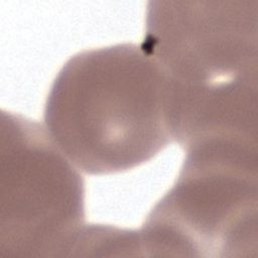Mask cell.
Segmentation results:
<instances>
[{
    "label": "cell",
    "mask_w": 258,
    "mask_h": 258,
    "mask_svg": "<svg viewBox=\"0 0 258 258\" xmlns=\"http://www.w3.org/2000/svg\"><path fill=\"white\" fill-rule=\"evenodd\" d=\"M43 118L63 154L92 175L134 168L174 141L166 75L134 43L68 59L49 88Z\"/></svg>",
    "instance_id": "1"
},
{
    "label": "cell",
    "mask_w": 258,
    "mask_h": 258,
    "mask_svg": "<svg viewBox=\"0 0 258 258\" xmlns=\"http://www.w3.org/2000/svg\"><path fill=\"white\" fill-rule=\"evenodd\" d=\"M184 150L173 185L139 230L142 256L256 255V146L207 139Z\"/></svg>",
    "instance_id": "2"
},
{
    "label": "cell",
    "mask_w": 258,
    "mask_h": 258,
    "mask_svg": "<svg viewBox=\"0 0 258 258\" xmlns=\"http://www.w3.org/2000/svg\"><path fill=\"white\" fill-rule=\"evenodd\" d=\"M85 221V184L47 130L2 110L0 257L69 256Z\"/></svg>",
    "instance_id": "4"
},
{
    "label": "cell",
    "mask_w": 258,
    "mask_h": 258,
    "mask_svg": "<svg viewBox=\"0 0 258 258\" xmlns=\"http://www.w3.org/2000/svg\"><path fill=\"white\" fill-rule=\"evenodd\" d=\"M258 1H149L142 47L172 98L195 104L257 88Z\"/></svg>",
    "instance_id": "3"
}]
</instances>
